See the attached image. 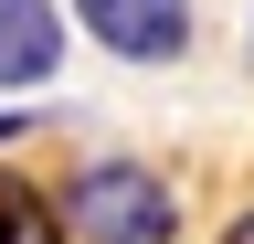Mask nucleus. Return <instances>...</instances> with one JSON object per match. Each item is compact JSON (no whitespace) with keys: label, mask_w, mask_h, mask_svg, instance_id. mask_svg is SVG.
Returning <instances> with one entry per match:
<instances>
[{"label":"nucleus","mask_w":254,"mask_h":244,"mask_svg":"<svg viewBox=\"0 0 254 244\" xmlns=\"http://www.w3.org/2000/svg\"><path fill=\"white\" fill-rule=\"evenodd\" d=\"M64 223L85 244H180V191L148 160H95L64 180Z\"/></svg>","instance_id":"1"},{"label":"nucleus","mask_w":254,"mask_h":244,"mask_svg":"<svg viewBox=\"0 0 254 244\" xmlns=\"http://www.w3.org/2000/svg\"><path fill=\"white\" fill-rule=\"evenodd\" d=\"M74 21L127 64H180L190 53V0H74Z\"/></svg>","instance_id":"2"},{"label":"nucleus","mask_w":254,"mask_h":244,"mask_svg":"<svg viewBox=\"0 0 254 244\" xmlns=\"http://www.w3.org/2000/svg\"><path fill=\"white\" fill-rule=\"evenodd\" d=\"M53 64H64V11L53 0H0V96L53 85Z\"/></svg>","instance_id":"3"},{"label":"nucleus","mask_w":254,"mask_h":244,"mask_svg":"<svg viewBox=\"0 0 254 244\" xmlns=\"http://www.w3.org/2000/svg\"><path fill=\"white\" fill-rule=\"evenodd\" d=\"M0 244H74V223H64L21 170H0Z\"/></svg>","instance_id":"4"},{"label":"nucleus","mask_w":254,"mask_h":244,"mask_svg":"<svg viewBox=\"0 0 254 244\" xmlns=\"http://www.w3.org/2000/svg\"><path fill=\"white\" fill-rule=\"evenodd\" d=\"M222 244H254V212H233V234H222Z\"/></svg>","instance_id":"5"}]
</instances>
